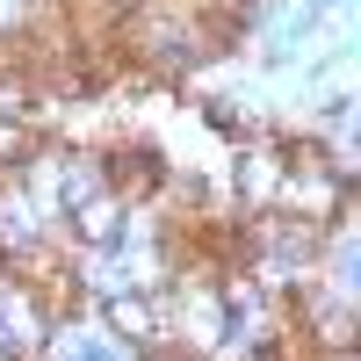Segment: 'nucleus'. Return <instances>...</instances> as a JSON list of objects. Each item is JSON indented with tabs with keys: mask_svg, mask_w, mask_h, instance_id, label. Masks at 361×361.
I'll return each mask as SVG.
<instances>
[{
	"mask_svg": "<svg viewBox=\"0 0 361 361\" xmlns=\"http://www.w3.org/2000/svg\"><path fill=\"white\" fill-rule=\"evenodd\" d=\"M116 217H123V209H116V202H109L102 188L73 202V231L87 238V246H116V231H123V224H116Z\"/></svg>",
	"mask_w": 361,
	"mask_h": 361,
	"instance_id": "nucleus-1",
	"label": "nucleus"
},
{
	"mask_svg": "<svg viewBox=\"0 0 361 361\" xmlns=\"http://www.w3.org/2000/svg\"><path fill=\"white\" fill-rule=\"evenodd\" d=\"M109 325H116V340H130V347L152 340V311H145L137 296H109Z\"/></svg>",
	"mask_w": 361,
	"mask_h": 361,
	"instance_id": "nucleus-2",
	"label": "nucleus"
},
{
	"mask_svg": "<svg viewBox=\"0 0 361 361\" xmlns=\"http://www.w3.org/2000/svg\"><path fill=\"white\" fill-rule=\"evenodd\" d=\"M0 238H15V246H29V209H22V202H15V209L0 202Z\"/></svg>",
	"mask_w": 361,
	"mask_h": 361,
	"instance_id": "nucleus-3",
	"label": "nucleus"
},
{
	"mask_svg": "<svg viewBox=\"0 0 361 361\" xmlns=\"http://www.w3.org/2000/svg\"><path fill=\"white\" fill-rule=\"evenodd\" d=\"M8 116H22V87H0V123Z\"/></svg>",
	"mask_w": 361,
	"mask_h": 361,
	"instance_id": "nucleus-4",
	"label": "nucleus"
},
{
	"mask_svg": "<svg viewBox=\"0 0 361 361\" xmlns=\"http://www.w3.org/2000/svg\"><path fill=\"white\" fill-rule=\"evenodd\" d=\"M152 361H173V354H152Z\"/></svg>",
	"mask_w": 361,
	"mask_h": 361,
	"instance_id": "nucleus-5",
	"label": "nucleus"
}]
</instances>
